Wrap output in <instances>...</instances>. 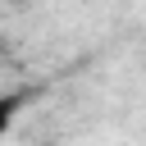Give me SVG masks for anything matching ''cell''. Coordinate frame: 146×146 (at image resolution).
Wrapping results in <instances>:
<instances>
[{
  "label": "cell",
  "instance_id": "6da1fadb",
  "mask_svg": "<svg viewBox=\"0 0 146 146\" xmlns=\"http://www.w3.org/2000/svg\"><path fill=\"white\" fill-rule=\"evenodd\" d=\"M23 105H27V91H0V141L9 137L14 119L23 114Z\"/></svg>",
  "mask_w": 146,
  "mask_h": 146
}]
</instances>
